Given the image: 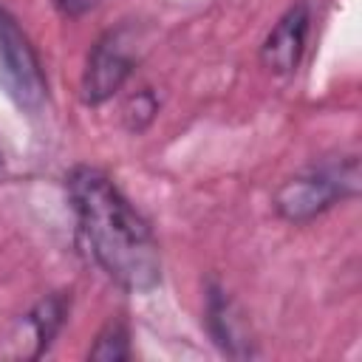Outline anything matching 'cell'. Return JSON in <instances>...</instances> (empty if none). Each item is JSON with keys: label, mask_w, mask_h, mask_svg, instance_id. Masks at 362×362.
I'll return each instance as SVG.
<instances>
[{"label": "cell", "mask_w": 362, "mask_h": 362, "mask_svg": "<svg viewBox=\"0 0 362 362\" xmlns=\"http://www.w3.org/2000/svg\"><path fill=\"white\" fill-rule=\"evenodd\" d=\"M79 235L96 266L127 291H150L161 280V252L150 223L96 167L79 164L65 178Z\"/></svg>", "instance_id": "cell-1"}, {"label": "cell", "mask_w": 362, "mask_h": 362, "mask_svg": "<svg viewBox=\"0 0 362 362\" xmlns=\"http://www.w3.org/2000/svg\"><path fill=\"white\" fill-rule=\"evenodd\" d=\"M359 184L362 181H359L356 153L322 158V161L308 164L305 170L294 173L291 178H286L274 189L272 206L283 221L300 226V223H308L317 215L328 212L334 204L359 195Z\"/></svg>", "instance_id": "cell-2"}, {"label": "cell", "mask_w": 362, "mask_h": 362, "mask_svg": "<svg viewBox=\"0 0 362 362\" xmlns=\"http://www.w3.org/2000/svg\"><path fill=\"white\" fill-rule=\"evenodd\" d=\"M136 34L130 25H119L102 34L93 48L88 51L85 71H82V99L88 105L107 102L122 85L130 79L136 68Z\"/></svg>", "instance_id": "cell-3"}, {"label": "cell", "mask_w": 362, "mask_h": 362, "mask_svg": "<svg viewBox=\"0 0 362 362\" xmlns=\"http://www.w3.org/2000/svg\"><path fill=\"white\" fill-rule=\"evenodd\" d=\"M0 82L6 85L8 96L25 110H37L48 96V85L28 37L3 8H0Z\"/></svg>", "instance_id": "cell-4"}, {"label": "cell", "mask_w": 362, "mask_h": 362, "mask_svg": "<svg viewBox=\"0 0 362 362\" xmlns=\"http://www.w3.org/2000/svg\"><path fill=\"white\" fill-rule=\"evenodd\" d=\"M308 25H311V8L305 0H300L266 34V40L260 45L263 68H269L272 74H280V76L294 74L303 59V51H305Z\"/></svg>", "instance_id": "cell-5"}, {"label": "cell", "mask_w": 362, "mask_h": 362, "mask_svg": "<svg viewBox=\"0 0 362 362\" xmlns=\"http://www.w3.org/2000/svg\"><path fill=\"white\" fill-rule=\"evenodd\" d=\"M204 322H206V331L212 337V342L235 356V359H249L255 356V339L249 334V325H246V317L243 311L238 308V303L218 286H209L206 288V311H204Z\"/></svg>", "instance_id": "cell-6"}, {"label": "cell", "mask_w": 362, "mask_h": 362, "mask_svg": "<svg viewBox=\"0 0 362 362\" xmlns=\"http://www.w3.org/2000/svg\"><path fill=\"white\" fill-rule=\"evenodd\" d=\"M65 314H68V297H65L62 291L42 297V300L25 314V325L31 328V337H34V342H37L34 356H40V354L48 351V345L54 342V337L59 334V328H62V322H65Z\"/></svg>", "instance_id": "cell-7"}, {"label": "cell", "mask_w": 362, "mask_h": 362, "mask_svg": "<svg viewBox=\"0 0 362 362\" xmlns=\"http://www.w3.org/2000/svg\"><path fill=\"white\" fill-rule=\"evenodd\" d=\"M88 359H99V362H122V359H130V334H127V325L122 320L105 322V328L96 334L93 348L88 351Z\"/></svg>", "instance_id": "cell-8"}, {"label": "cell", "mask_w": 362, "mask_h": 362, "mask_svg": "<svg viewBox=\"0 0 362 362\" xmlns=\"http://www.w3.org/2000/svg\"><path fill=\"white\" fill-rule=\"evenodd\" d=\"M158 113V99L153 96V90H139L136 96H130V102L124 105V110H122V119H124V127L130 130V133H141L150 122H153V116Z\"/></svg>", "instance_id": "cell-9"}, {"label": "cell", "mask_w": 362, "mask_h": 362, "mask_svg": "<svg viewBox=\"0 0 362 362\" xmlns=\"http://www.w3.org/2000/svg\"><path fill=\"white\" fill-rule=\"evenodd\" d=\"M99 0H54V8L62 14V17H79L85 11H90Z\"/></svg>", "instance_id": "cell-10"}]
</instances>
